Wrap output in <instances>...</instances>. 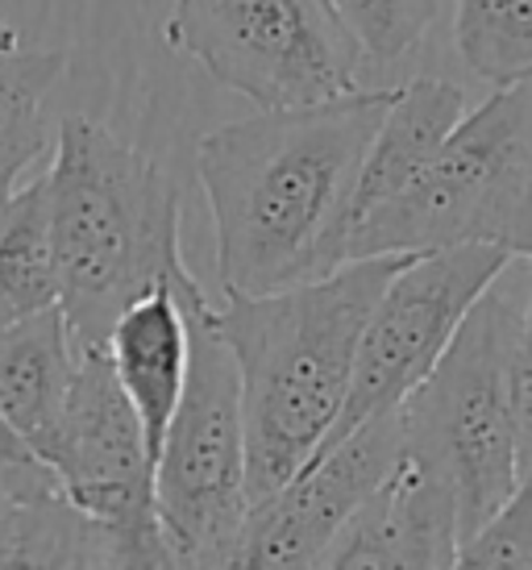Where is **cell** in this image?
I'll return each mask as SVG.
<instances>
[{
	"mask_svg": "<svg viewBox=\"0 0 532 570\" xmlns=\"http://www.w3.org/2000/svg\"><path fill=\"white\" fill-rule=\"evenodd\" d=\"M392 88L258 109L196 146L225 296L313 284L349 263L354 196Z\"/></svg>",
	"mask_w": 532,
	"mask_h": 570,
	"instance_id": "obj_1",
	"label": "cell"
},
{
	"mask_svg": "<svg viewBox=\"0 0 532 570\" xmlns=\"http://www.w3.org/2000/svg\"><path fill=\"white\" fill-rule=\"evenodd\" d=\"M407 254L349 258L313 284L225 296L217 325L237 366L246 495L266 500L329 438L371 304Z\"/></svg>",
	"mask_w": 532,
	"mask_h": 570,
	"instance_id": "obj_2",
	"label": "cell"
},
{
	"mask_svg": "<svg viewBox=\"0 0 532 570\" xmlns=\"http://www.w3.org/2000/svg\"><path fill=\"white\" fill-rule=\"evenodd\" d=\"M42 171L59 308L76 342L105 346L129 304L188 267L179 188L162 163L83 112L59 121Z\"/></svg>",
	"mask_w": 532,
	"mask_h": 570,
	"instance_id": "obj_3",
	"label": "cell"
},
{
	"mask_svg": "<svg viewBox=\"0 0 532 570\" xmlns=\"http://www.w3.org/2000/svg\"><path fill=\"white\" fill-rule=\"evenodd\" d=\"M500 246L532 254V80L495 88L404 191L362 213L349 258Z\"/></svg>",
	"mask_w": 532,
	"mask_h": 570,
	"instance_id": "obj_4",
	"label": "cell"
},
{
	"mask_svg": "<svg viewBox=\"0 0 532 570\" xmlns=\"http://www.w3.org/2000/svg\"><path fill=\"white\" fill-rule=\"evenodd\" d=\"M188 317V380L155 454V521L175 567H229L246 495V429L237 366L200 279H171Z\"/></svg>",
	"mask_w": 532,
	"mask_h": 570,
	"instance_id": "obj_5",
	"label": "cell"
},
{
	"mask_svg": "<svg viewBox=\"0 0 532 570\" xmlns=\"http://www.w3.org/2000/svg\"><path fill=\"white\" fill-rule=\"evenodd\" d=\"M520 308L495 284L470 304L433 371L400 404L404 450L450 479L457 533L470 541L516 483V429L508 366Z\"/></svg>",
	"mask_w": 532,
	"mask_h": 570,
	"instance_id": "obj_6",
	"label": "cell"
},
{
	"mask_svg": "<svg viewBox=\"0 0 532 570\" xmlns=\"http://www.w3.org/2000/svg\"><path fill=\"white\" fill-rule=\"evenodd\" d=\"M162 42L258 109L354 92L366 63L333 0H171Z\"/></svg>",
	"mask_w": 532,
	"mask_h": 570,
	"instance_id": "obj_7",
	"label": "cell"
},
{
	"mask_svg": "<svg viewBox=\"0 0 532 570\" xmlns=\"http://www.w3.org/2000/svg\"><path fill=\"white\" fill-rule=\"evenodd\" d=\"M38 459L83 517L121 538L129 567H175L155 521V462L105 346L79 342L76 375L55 425L38 445Z\"/></svg>",
	"mask_w": 532,
	"mask_h": 570,
	"instance_id": "obj_8",
	"label": "cell"
},
{
	"mask_svg": "<svg viewBox=\"0 0 532 570\" xmlns=\"http://www.w3.org/2000/svg\"><path fill=\"white\" fill-rule=\"evenodd\" d=\"M512 263L516 254L500 246H450V250L407 254L366 313L358 350H354L349 392L325 442L404 404L407 392L433 371L441 350L450 346L470 304Z\"/></svg>",
	"mask_w": 532,
	"mask_h": 570,
	"instance_id": "obj_9",
	"label": "cell"
},
{
	"mask_svg": "<svg viewBox=\"0 0 532 570\" xmlns=\"http://www.w3.org/2000/svg\"><path fill=\"white\" fill-rule=\"evenodd\" d=\"M404 454L400 404L316 445L308 462L250 504L229 567H321L349 517Z\"/></svg>",
	"mask_w": 532,
	"mask_h": 570,
	"instance_id": "obj_10",
	"label": "cell"
},
{
	"mask_svg": "<svg viewBox=\"0 0 532 570\" xmlns=\"http://www.w3.org/2000/svg\"><path fill=\"white\" fill-rule=\"evenodd\" d=\"M457 500L450 479L416 454H400L387 479L349 517L321 567H457Z\"/></svg>",
	"mask_w": 532,
	"mask_h": 570,
	"instance_id": "obj_11",
	"label": "cell"
},
{
	"mask_svg": "<svg viewBox=\"0 0 532 570\" xmlns=\"http://www.w3.org/2000/svg\"><path fill=\"white\" fill-rule=\"evenodd\" d=\"M171 279L129 304L105 337L109 366L126 400L138 412L150 462L162 445L167 421H171L184 380H188V317H184V304L175 296Z\"/></svg>",
	"mask_w": 532,
	"mask_h": 570,
	"instance_id": "obj_12",
	"label": "cell"
},
{
	"mask_svg": "<svg viewBox=\"0 0 532 570\" xmlns=\"http://www.w3.org/2000/svg\"><path fill=\"white\" fill-rule=\"evenodd\" d=\"M462 117H466V92L454 80L416 76L404 88H392V100L378 117L366 155H362L354 222L383 200H392L395 191H404L437 159Z\"/></svg>",
	"mask_w": 532,
	"mask_h": 570,
	"instance_id": "obj_13",
	"label": "cell"
},
{
	"mask_svg": "<svg viewBox=\"0 0 532 570\" xmlns=\"http://www.w3.org/2000/svg\"><path fill=\"white\" fill-rule=\"evenodd\" d=\"M79 342L63 308L0 325V416L38 454L76 375Z\"/></svg>",
	"mask_w": 532,
	"mask_h": 570,
	"instance_id": "obj_14",
	"label": "cell"
},
{
	"mask_svg": "<svg viewBox=\"0 0 532 570\" xmlns=\"http://www.w3.org/2000/svg\"><path fill=\"white\" fill-rule=\"evenodd\" d=\"M0 567H129V550L59 488H0Z\"/></svg>",
	"mask_w": 532,
	"mask_h": 570,
	"instance_id": "obj_15",
	"label": "cell"
},
{
	"mask_svg": "<svg viewBox=\"0 0 532 570\" xmlns=\"http://www.w3.org/2000/svg\"><path fill=\"white\" fill-rule=\"evenodd\" d=\"M67 55L17 42L13 26H0V205L13 196L21 175L50 155L47 96L63 80Z\"/></svg>",
	"mask_w": 532,
	"mask_h": 570,
	"instance_id": "obj_16",
	"label": "cell"
},
{
	"mask_svg": "<svg viewBox=\"0 0 532 570\" xmlns=\"http://www.w3.org/2000/svg\"><path fill=\"white\" fill-rule=\"evenodd\" d=\"M59 304V267L50 246L47 171L17 184L0 205V325Z\"/></svg>",
	"mask_w": 532,
	"mask_h": 570,
	"instance_id": "obj_17",
	"label": "cell"
},
{
	"mask_svg": "<svg viewBox=\"0 0 532 570\" xmlns=\"http://www.w3.org/2000/svg\"><path fill=\"white\" fill-rule=\"evenodd\" d=\"M454 47L491 88L532 80V0H454Z\"/></svg>",
	"mask_w": 532,
	"mask_h": 570,
	"instance_id": "obj_18",
	"label": "cell"
},
{
	"mask_svg": "<svg viewBox=\"0 0 532 570\" xmlns=\"http://www.w3.org/2000/svg\"><path fill=\"white\" fill-rule=\"evenodd\" d=\"M333 4L371 63H395L421 42L437 17V0H333Z\"/></svg>",
	"mask_w": 532,
	"mask_h": 570,
	"instance_id": "obj_19",
	"label": "cell"
},
{
	"mask_svg": "<svg viewBox=\"0 0 532 570\" xmlns=\"http://www.w3.org/2000/svg\"><path fill=\"white\" fill-rule=\"evenodd\" d=\"M457 567H532V466L520 471L483 529L462 541Z\"/></svg>",
	"mask_w": 532,
	"mask_h": 570,
	"instance_id": "obj_20",
	"label": "cell"
},
{
	"mask_svg": "<svg viewBox=\"0 0 532 570\" xmlns=\"http://www.w3.org/2000/svg\"><path fill=\"white\" fill-rule=\"evenodd\" d=\"M532 263V254H529ZM508 396H512V429H516V475L532 466V296L520 317L512 366H508Z\"/></svg>",
	"mask_w": 532,
	"mask_h": 570,
	"instance_id": "obj_21",
	"label": "cell"
},
{
	"mask_svg": "<svg viewBox=\"0 0 532 570\" xmlns=\"http://www.w3.org/2000/svg\"><path fill=\"white\" fill-rule=\"evenodd\" d=\"M0 488L9 491H47V488H59L55 475H50V466L38 454H33L30 445L21 442L13 433V425L0 416Z\"/></svg>",
	"mask_w": 532,
	"mask_h": 570,
	"instance_id": "obj_22",
	"label": "cell"
}]
</instances>
